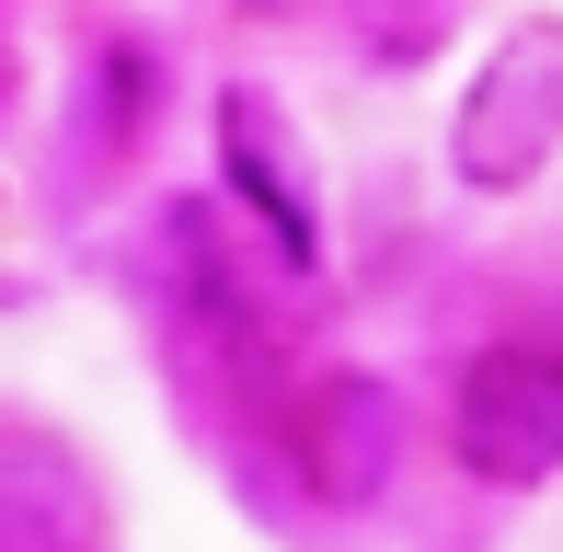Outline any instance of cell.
<instances>
[{
  "mask_svg": "<svg viewBox=\"0 0 563 552\" xmlns=\"http://www.w3.org/2000/svg\"><path fill=\"white\" fill-rule=\"evenodd\" d=\"M219 173L242 185V208L265 219V242L288 254V276H322V185H311V139L288 128V104L253 81L219 92Z\"/></svg>",
  "mask_w": 563,
  "mask_h": 552,
  "instance_id": "cell-3",
  "label": "cell"
},
{
  "mask_svg": "<svg viewBox=\"0 0 563 552\" xmlns=\"http://www.w3.org/2000/svg\"><path fill=\"white\" fill-rule=\"evenodd\" d=\"M299 472H311L322 507H356L391 472V391L379 380H322L311 415H299Z\"/></svg>",
  "mask_w": 563,
  "mask_h": 552,
  "instance_id": "cell-4",
  "label": "cell"
},
{
  "mask_svg": "<svg viewBox=\"0 0 563 552\" xmlns=\"http://www.w3.org/2000/svg\"><path fill=\"white\" fill-rule=\"evenodd\" d=\"M449 449H460V472L495 484V495L552 484L563 472V345H541V334L483 345V357L460 368V391H449Z\"/></svg>",
  "mask_w": 563,
  "mask_h": 552,
  "instance_id": "cell-2",
  "label": "cell"
},
{
  "mask_svg": "<svg viewBox=\"0 0 563 552\" xmlns=\"http://www.w3.org/2000/svg\"><path fill=\"white\" fill-rule=\"evenodd\" d=\"M563 150V12H518L483 69L460 81V115H449V173L472 196H518Z\"/></svg>",
  "mask_w": 563,
  "mask_h": 552,
  "instance_id": "cell-1",
  "label": "cell"
}]
</instances>
